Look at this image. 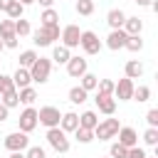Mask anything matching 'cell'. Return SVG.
<instances>
[{
    "label": "cell",
    "instance_id": "obj_1",
    "mask_svg": "<svg viewBox=\"0 0 158 158\" xmlns=\"http://www.w3.org/2000/svg\"><path fill=\"white\" fill-rule=\"evenodd\" d=\"M54 40H59V25H40L32 32V42L37 47H49Z\"/></svg>",
    "mask_w": 158,
    "mask_h": 158
},
{
    "label": "cell",
    "instance_id": "obj_2",
    "mask_svg": "<svg viewBox=\"0 0 158 158\" xmlns=\"http://www.w3.org/2000/svg\"><path fill=\"white\" fill-rule=\"evenodd\" d=\"M49 72H52V62H49L47 57H37V62L30 67V77H32V81H37V84L49 81Z\"/></svg>",
    "mask_w": 158,
    "mask_h": 158
},
{
    "label": "cell",
    "instance_id": "obj_3",
    "mask_svg": "<svg viewBox=\"0 0 158 158\" xmlns=\"http://www.w3.org/2000/svg\"><path fill=\"white\" fill-rule=\"evenodd\" d=\"M118 128H121L118 118H104V121L96 123V128H94V138H99V141H109V138H114V136L118 133Z\"/></svg>",
    "mask_w": 158,
    "mask_h": 158
},
{
    "label": "cell",
    "instance_id": "obj_4",
    "mask_svg": "<svg viewBox=\"0 0 158 158\" xmlns=\"http://www.w3.org/2000/svg\"><path fill=\"white\" fill-rule=\"evenodd\" d=\"M47 143L57 151V153H67L69 151V138H67V133L57 126V128H47Z\"/></svg>",
    "mask_w": 158,
    "mask_h": 158
},
{
    "label": "cell",
    "instance_id": "obj_5",
    "mask_svg": "<svg viewBox=\"0 0 158 158\" xmlns=\"http://www.w3.org/2000/svg\"><path fill=\"white\" fill-rule=\"evenodd\" d=\"M59 118H62V114H59L57 106H42L37 111V123H42L47 128H57L59 126Z\"/></svg>",
    "mask_w": 158,
    "mask_h": 158
},
{
    "label": "cell",
    "instance_id": "obj_6",
    "mask_svg": "<svg viewBox=\"0 0 158 158\" xmlns=\"http://www.w3.org/2000/svg\"><path fill=\"white\" fill-rule=\"evenodd\" d=\"M79 47H81L86 54H99V52H101V40H99V35H96V32L84 30V32H81V37H79Z\"/></svg>",
    "mask_w": 158,
    "mask_h": 158
},
{
    "label": "cell",
    "instance_id": "obj_7",
    "mask_svg": "<svg viewBox=\"0 0 158 158\" xmlns=\"http://www.w3.org/2000/svg\"><path fill=\"white\" fill-rule=\"evenodd\" d=\"M5 148H7L10 153H15V151H27V148H30V138H27V133H22V131L7 133V136H5Z\"/></svg>",
    "mask_w": 158,
    "mask_h": 158
},
{
    "label": "cell",
    "instance_id": "obj_8",
    "mask_svg": "<svg viewBox=\"0 0 158 158\" xmlns=\"http://www.w3.org/2000/svg\"><path fill=\"white\" fill-rule=\"evenodd\" d=\"M59 37H62V44H64L67 49H74V47H79L81 30H79V25H67V27L59 32Z\"/></svg>",
    "mask_w": 158,
    "mask_h": 158
},
{
    "label": "cell",
    "instance_id": "obj_9",
    "mask_svg": "<svg viewBox=\"0 0 158 158\" xmlns=\"http://www.w3.org/2000/svg\"><path fill=\"white\" fill-rule=\"evenodd\" d=\"M17 123H20V131H22V133H30V131H35V126H37V109L27 106V109L20 114Z\"/></svg>",
    "mask_w": 158,
    "mask_h": 158
},
{
    "label": "cell",
    "instance_id": "obj_10",
    "mask_svg": "<svg viewBox=\"0 0 158 158\" xmlns=\"http://www.w3.org/2000/svg\"><path fill=\"white\" fill-rule=\"evenodd\" d=\"M114 94L118 101H128L133 96V79H118V84H114Z\"/></svg>",
    "mask_w": 158,
    "mask_h": 158
},
{
    "label": "cell",
    "instance_id": "obj_11",
    "mask_svg": "<svg viewBox=\"0 0 158 158\" xmlns=\"http://www.w3.org/2000/svg\"><path fill=\"white\" fill-rule=\"evenodd\" d=\"M94 101H96V109H99L101 114L114 116V111H116V99H114V96H109V94H99V91H96Z\"/></svg>",
    "mask_w": 158,
    "mask_h": 158
},
{
    "label": "cell",
    "instance_id": "obj_12",
    "mask_svg": "<svg viewBox=\"0 0 158 158\" xmlns=\"http://www.w3.org/2000/svg\"><path fill=\"white\" fill-rule=\"evenodd\" d=\"M116 136H118L116 143H121L123 148H133V146L138 143V133H136V128H131V126H121Z\"/></svg>",
    "mask_w": 158,
    "mask_h": 158
},
{
    "label": "cell",
    "instance_id": "obj_13",
    "mask_svg": "<svg viewBox=\"0 0 158 158\" xmlns=\"http://www.w3.org/2000/svg\"><path fill=\"white\" fill-rule=\"evenodd\" d=\"M67 74L69 77H74V79H79L81 74H86V59L84 57H69V62H67Z\"/></svg>",
    "mask_w": 158,
    "mask_h": 158
},
{
    "label": "cell",
    "instance_id": "obj_14",
    "mask_svg": "<svg viewBox=\"0 0 158 158\" xmlns=\"http://www.w3.org/2000/svg\"><path fill=\"white\" fill-rule=\"evenodd\" d=\"M126 37H128V35H126L123 30H111V32H109V37H106V47H109V49H114V52H116V49H123Z\"/></svg>",
    "mask_w": 158,
    "mask_h": 158
},
{
    "label": "cell",
    "instance_id": "obj_15",
    "mask_svg": "<svg viewBox=\"0 0 158 158\" xmlns=\"http://www.w3.org/2000/svg\"><path fill=\"white\" fill-rule=\"evenodd\" d=\"M59 128H62L64 133H74V131L79 128V116H77L74 111L62 114V118H59Z\"/></svg>",
    "mask_w": 158,
    "mask_h": 158
},
{
    "label": "cell",
    "instance_id": "obj_16",
    "mask_svg": "<svg viewBox=\"0 0 158 158\" xmlns=\"http://www.w3.org/2000/svg\"><path fill=\"white\" fill-rule=\"evenodd\" d=\"M30 84H32L30 69H22V67H17V72L12 74V86H15V89H25V86H30Z\"/></svg>",
    "mask_w": 158,
    "mask_h": 158
},
{
    "label": "cell",
    "instance_id": "obj_17",
    "mask_svg": "<svg viewBox=\"0 0 158 158\" xmlns=\"http://www.w3.org/2000/svg\"><path fill=\"white\" fill-rule=\"evenodd\" d=\"M106 22H109V27H111V30H121V27H123V22H126V15H123V10H118V7L109 10V15H106Z\"/></svg>",
    "mask_w": 158,
    "mask_h": 158
},
{
    "label": "cell",
    "instance_id": "obj_18",
    "mask_svg": "<svg viewBox=\"0 0 158 158\" xmlns=\"http://www.w3.org/2000/svg\"><path fill=\"white\" fill-rule=\"evenodd\" d=\"M126 35H141V30H143V20L141 17H126V22H123V27H121Z\"/></svg>",
    "mask_w": 158,
    "mask_h": 158
},
{
    "label": "cell",
    "instance_id": "obj_19",
    "mask_svg": "<svg viewBox=\"0 0 158 158\" xmlns=\"http://www.w3.org/2000/svg\"><path fill=\"white\" fill-rule=\"evenodd\" d=\"M123 72H126V79H138L143 74V64L138 59H128L126 67H123Z\"/></svg>",
    "mask_w": 158,
    "mask_h": 158
},
{
    "label": "cell",
    "instance_id": "obj_20",
    "mask_svg": "<svg viewBox=\"0 0 158 158\" xmlns=\"http://www.w3.org/2000/svg\"><path fill=\"white\" fill-rule=\"evenodd\" d=\"M96 123H99V116H96L94 111H84V114L79 116V128H89V131H94Z\"/></svg>",
    "mask_w": 158,
    "mask_h": 158
},
{
    "label": "cell",
    "instance_id": "obj_21",
    "mask_svg": "<svg viewBox=\"0 0 158 158\" xmlns=\"http://www.w3.org/2000/svg\"><path fill=\"white\" fill-rule=\"evenodd\" d=\"M69 57H72V49H67L64 44H57V47L52 49V59H54L57 64H67Z\"/></svg>",
    "mask_w": 158,
    "mask_h": 158
},
{
    "label": "cell",
    "instance_id": "obj_22",
    "mask_svg": "<svg viewBox=\"0 0 158 158\" xmlns=\"http://www.w3.org/2000/svg\"><path fill=\"white\" fill-rule=\"evenodd\" d=\"M17 96H20V104L32 106V104H35V99H37V91H35L32 86H25V89H17Z\"/></svg>",
    "mask_w": 158,
    "mask_h": 158
},
{
    "label": "cell",
    "instance_id": "obj_23",
    "mask_svg": "<svg viewBox=\"0 0 158 158\" xmlns=\"http://www.w3.org/2000/svg\"><path fill=\"white\" fill-rule=\"evenodd\" d=\"M0 104H2V106H7V109H15V106L20 104V96H17V89L12 86L10 91H5V94L0 96Z\"/></svg>",
    "mask_w": 158,
    "mask_h": 158
},
{
    "label": "cell",
    "instance_id": "obj_24",
    "mask_svg": "<svg viewBox=\"0 0 158 158\" xmlns=\"http://www.w3.org/2000/svg\"><path fill=\"white\" fill-rule=\"evenodd\" d=\"M79 79H81V84H79V86H81L84 91H94V89H96V84H99V77H96V74H91V72L81 74Z\"/></svg>",
    "mask_w": 158,
    "mask_h": 158
},
{
    "label": "cell",
    "instance_id": "obj_25",
    "mask_svg": "<svg viewBox=\"0 0 158 158\" xmlns=\"http://www.w3.org/2000/svg\"><path fill=\"white\" fill-rule=\"evenodd\" d=\"M37 57H40V54H37L35 49H25V52L20 54V67H22V69H30V67L37 62Z\"/></svg>",
    "mask_w": 158,
    "mask_h": 158
},
{
    "label": "cell",
    "instance_id": "obj_26",
    "mask_svg": "<svg viewBox=\"0 0 158 158\" xmlns=\"http://www.w3.org/2000/svg\"><path fill=\"white\" fill-rule=\"evenodd\" d=\"M123 47H126L128 52H141V49H143V40H141V35H128Z\"/></svg>",
    "mask_w": 158,
    "mask_h": 158
},
{
    "label": "cell",
    "instance_id": "obj_27",
    "mask_svg": "<svg viewBox=\"0 0 158 158\" xmlns=\"http://www.w3.org/2000/svg\"><path fill=\"white\" fill-rule=\"evenodd\" d=\"M86 96H89V91H84L81 86H72V89H69V101H72V104H84Z\"/></svg>",
    "mask_w": 158,
    "mask_h": 158
},
{
    "label": "cell",
    "instance_id": "obj_28",
    "mask_svg": "<svg viewBox=\"0 0 158 158\" xmlns=\"http://www.w3.org/2000/svg\"><path fill=\"white\" fill-rule=\"evenodd\" d=\"M5 12H7V17H10V20H20V17H22V12H25V5H22V2H17V0H12V2H10V7H7Z\"/></svg>",
    "mask_w": 158,
    "mask_h": 158
},
{
    "label": "cell",
    "instance_id": "obj_29",
    "mask_svg": "<svg viewBox=\"0 0 158 158\" xmlns=\"http://www.w3.org/2000/svg\"><path fill=\"white\" fill-rule=\"evenodd\" d=\"M15 35H17V40L20 37H27V35H32V27H30V22L27 20H15Z\"/></svg>",
    "mask_w": 158,
    "mask_h": 158
},
{
    "label": "cell",
    "instance_id": "obj_30",
    "mask_svg": "<svg viewBox=\"0 0 158 158\" xmlns=\"http://www.w3.org/2000/svg\"><path fill=\"white\" fill-rule=\"evenodd\" d=\"M10 35H15V20H0V40L2 37H10Z\"/></svg>",
    "mask_w": 158,
    "mask_h": 158
},
{
    "label": "cell",
    "instance_id": "obj_31",
    "mask_svg": "<svg viewBox=\"0 0 158 158\" xmlns=\"http://www.w3.org/2000/svg\"><path fill=\"white\" fill-rule=\"evenodd\" d=\"M40 20H42V25H57V20H59V15H57V10H52V7H47L42 15H40Z\"/></svg>",
    "mask_w": 158,
    "mask_h": 158
},
{
    "label": "cell",
    "instance_id": "obj_32",
    "mask_svg": "<svg viewBox=\"0 0 158 158\" xmlns=\"http://www.w3.org/2000/svg\"><path fill=\"white\" fill-rule=\"evenodd\" d=\"M131 99H136V101L143 104V101L151 99V89H148V86H133V96H131Z\"/></svg>",
    "mask_w": 158,
    "mask_h": 158
},
{
    "label": "cell",
    "instance_id": "obj_33",
    "mask_svg": "<svg viewBox=\"0 0 158 158\" xmlns=\"http://www.w3.org/2000/svg\"><path fill=\"white\" fill-rule=\"evenodd\" d=\"M74 138H77L79 143H91V141H94V131H89V128H77V131H74Z\"/></svg>",
    "mask_w": 158,
    "mask_h": 158
},
{
    "label": "cell",
    "instance_id": "obj_34",
    "mask_svg": "<svg viewBox=\"0 0 158 158\" xmlns=\"http://www.w3.org/2000/svg\"><path fill=\"white\" fill-rule=\"evenodd\" d=\"M77 12L79 15H91L94 12V0H77Z\"/></svg>",
    "mask_w": 158,
    "mask_h": 158
},
{
    "label": "cell",
    "instance_id": "obj_35",
    "mask_svg": "<svg viewBox=\"0 0 158 158\" xmlns=\"http://www.w3.org/2000/svg\"><path fill=\"white\" fill-rule=\"evenodd\" d=\"M96 89H99V94H109V96H114V81H111V79H99Z\"/></svg>",
    "mask_w": 158,
    "mask_h": 158
},
{
    "label": "cell",
    "instance_id": "obj_36",
    "mask_svg": "<svg viewBox=\"0 0 158 158\" xmlns=\"http://www.w3.org/2000/svg\"><path fill=\"white\" fill-rule=\"evenodd\" d=\"M25 158H47V153H44L42 146H30V148L25 151Z\"/></svg>",
    "mask_w": 158,
    "mask_h": 158
},
{
    "label": "cell",
    "instance_id": "obj_37",
    "mask_svg": "<svg viewBox=\"0 0 158 158\" xmlns=\"http://www.w3.org/2000/svg\"><path fill=\"white\" fill-rule=\"evenodd\" d=\"M10 89H12V77H7V74L0 72V96H2L5 91H10Z\"/></svg>",
    "mask_w": 158,
    "mask_h": 158
},
{
    "label": "cell",
    "instance_id": "obj_38",
    "mask_svg": "<svg viewBox=\"0 0 158 158\" xmlns=\"http://www.w3.org/2000/svg\"><path fill=\"white\" fill-rule=\"evenodd\" d=\"M143 141H146L148 146H156V143H158V128H148V131L143 133Z\"/></svg>",
    "mask_w": 158,
    "mask_h": 158
},
{
    "label": "cell",
    "instance_id": "obj_39",
    "mask_svg": "<svg viewBox=\"0 0 158 158\" xmlns=\"http://www.w3.org/2000/svg\"><path fill=\"white\" fill-rule=\"evenodd\" d=\"M146 121H148V128H158V109H151L146 114Z\"/></svg>",
    "mask_w": 158,
    "mask_h": 158
},
{
    "label": "cell",
    "instance_id": "obj_40",
    "mask_svg": "<svg viewBox=\"0 0 158 158\" xmlns=\"http://www.w3.org/2000/svg\"><path fill=\"white\" fill-rule=\"evenodd\" d=\"M126 151L128 148H123L121 143H114L111 146V158H126Z\"/></svg>",
    "mask_w": 158,
    "mask_h": 158
},
{
    "label": "cell",
    "instance_id": "obj_41",
    "mask_svg": "<svg viewBox=\"0 0 158 158\" xmlns=\"http://www.w3.org/2000/svg\"><path fill=\"white\" fill-rule=\"evenodd\" d=\"M126 158H146V151H143V148H138V146H133V148H128V151H126Z\"/></svg>",
    "mask_w": 158,
    "mask_h": 158
},
{
    "label": "cell",
    "instance_id": "obj_42",
    "mask_svg": "<svg viewBox=\"0 0 158 158\" xmlns=\"http://www.w3.org/2000/svg\"><path fill=\"white\" fill-rule=\"evenodd\" d=\"M2 44H5V47H10V49H15V47H17V35H10V37H2Z\"/></svg>",
    "mask_w": 158,
    "mask_h": 158
},
{
    "label": "cell",
    "instance_id": "obj_43",
    "mask_svg": "<svg viewBox=\"0 0 158 158\" xmlns=\"http://www.w3.org/2000/svg\"><path fill=\"white\" fill-rule=\"evenodd\" d=\"M7 114H10V109L0 104V121H5V118H7Z\"/></svg>",
    "mask_w": 158,
    "mask_h": 158
},
{
    "label": "cell",
    "instance_id": "obj_44",
    "mask_svg": "<svg viewBox=\"0 0 158 158\" xmlns=\"http://www.w3.org/2000/svg\"><path fill=\"white\" fill-rule=\"evenodd\" d=\"M35 2H40V5H42V7H44V10H47V7H52V5H54V0H35Z\"/></svg>",
    "mask_w": 158,
    "mask_h": 158
},
{
    "label": "cell",
    "instance_id": "obj_45",
    "mask_svg": "<svg viewBox=\"0 0 158 158\" xmlns=\"http://www.w3.org/2000/svg\"><path fill=\"white\" fill-rule=\"evenodd\" d=\"M10 2H12V0H0V10H7V7H10Z\"/></svg>",
    "mask_w": 158,
    "mask_h": 158
},
{
    "label": "cell",
    "instance_id": "obj_46",
    "mask_svg": "<svg viewBox=\"0 0 158 158\" xmlns=\"http://www.w3.org/2000/svg\"><path fill=\"white\" fill-rule=\"evenodd\" d=\"M136 2H138L141 7H151V2H153V0H136Z\"/></svg>",
    "mask_w": 158,
    "mask_h": 158
},
{
    "label": "cell",
    "instance_id": "obj_47",
    "mask_svg": "<svg viewBox=\"0 0 158 158\" xmlns=\"http://www.w3.org/2000/svg\"><path fill=\"white\" fill-rule=\"evenodd\" d=\"M10 158H25V153L22 151H15V153H10Z\"/></svg>",
    "mask_w": 158,
    "mask_h": 158
},
{
    "label": "cell",
    "instance_id": "obj_48",
    "mask_svg": "<svg viewBox=\"0 0 158 158\" xmlns=\"http://www.w3.org/2000/svg\"><path fill=\"white\" fill-rule=\"evenodd\" d=\"M17 2H22V5H25V7H27V5H32V2H35V0H17Z\"/></svg>",
    "mask_w": 158,
    "mask_h": 158
},
{
    "label": "cell",
    "instance_id": "obj_49",
    "mask_svg": "<svg viewBox=\"0 0 158 158\" xmlns=\"http://www.w3.org/2000/svg\"><path fill=\"white\" fill-rule=\"evenodd\" d=\"M2 49H5V44H2V40H0V52H2Z\"/></svg>",
    "mask_w": 158,
    "mask_h": 158
},
{
    "label": "cell",
    "instance_id": "obj_50",
    "mask_svg": "<svg viewBox=\"0 0 158 158\" xmlns=\"http://www.w3.org/2000/svg\"><path fill=\"white\" fill-rule=\"evenodd\" d=\"M146 158H156V156H146Z\"/></svg>",
    "mask_w": 158,
    "mask_h": 158
},
{
    "label": "cell",
    "instance_id": "obj_51",
    "mask_svg": "<svg viewBox=\"0 0 158 158\" xmlns=\"http://www.w3.org/2000/svg\"><path fill=\"white\" fill-rule=\"evenodd\" d=\"M109 158H111V156H109Z\"/></svg>",
    "mask_w": 158,
    "mask_h": 158
}]
</instances>
